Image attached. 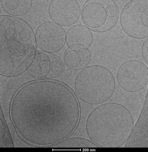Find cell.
Returning <instances> with one entry per match:
<instances>
[{
    "label": "cell",
    "instance_id": "9c48e42d",
    "mask_svg": "<svg viewBox=\"0 0 148 152\" xmlns=\"http://www.w3.org/2000/svg\"><path fill=\"white\" fill-rule=\"evenodd\" d=\"M81 13V7L76 0H52L49 5L50 18L62 26H73Z\"/></svg>",
    "mask_w": 148,
    "mask_h": 152
},
{
    "label": "cell",
    "instance_id": "7c38bea8",
    "mask_svg": "<svg viewBox=\"0 0 148 152\" xmlns=\"http://www.w3.org/2000/svg\"><path fill=\"white\" fill-rule=\"evenodd\" d=\"M94 36L91 30L84 24H75L66 33L68 48L76 51L89 50L93 44Z\"/></svg>",
    "mask_w": 148,
    "mask_h": 152
},
{
    "label": "cell",
    "instance_id": "52a82bcc",
    "mask_svg": "<svg viewBox=\"0 0 148 152\" xmlns=\"http://www.w3.org/2000/svg\"><path fill=\"white\" fill-rule=\"evenodd\" d=\"M116 80L119 86L126 91H140L148 85V66L136 59L126 61L117 70Z\"/></svg>",
    "mask_w": 148,
    "mask_h": 152
},
{
    "label": "cell",
    "instance_id": "3957f363",
    "mask_svg": "<svg viewBox=\"0 0 148 152\" xmlns=\"http://www.w3.org/2000/svg\"><path fill=\"white\" fill-rule=\"evenodd\" d=\"M134 126L129 110L117 102L100 104L90 113L86 129L90 140L99 148H116L125 144Z\"/></svg>",
    "mask_w": 148,
    "mask_h": 152
},
{
    "label": "cell",
    "instance_id": "ba28073f",
    "mask_svg": "<svg viewBox=\"0 0 148 152\" xmlns=\"http://www.w3.org/2000/svg\"><path fill=\"white\" fill-rule=\"evenodd\" d=\"M36 46L43 52L54 54L66 44V32L63 26L51 21L41 23L35 31Z\"/></svg>",
    "mask_w": 148,
    "mask_h": 152
},
{
    "label": "cell",
    "instance_id": "ac0fdd59",
    "mask_svg": "<svg viewBox=\"0 0 148 152\" xmlns=\"http://www.w3.org/2000/svg\"><path fill=\"white\" fill-rule=\"evenodd\" d=\"M64 72H65V76L67 77H70L73 75V71H72V69H66Z\"/></svg>",
    "mask_w": 148,
    "mask_h": 152
},
{
    "label": "cell",
    "instance_id": "2e32d148",
    "mask_svg": "<svg viewBox=\"0 0 148 152\" xmlns=\"http://www.w3.org/2000/svg\"><path fill=\"white\" fill-rule=\"evenodd\" d=\"M0 148H14V142L12 140L9 127L6 121L2 106L0 107Z\"/></svg>",
    "mask_w": 148,
    "mask_h": 152
},
{
    "label": "cell",
    "instance_id": "8992f818",
    "mask_svg": "<svg viewBox=\"0 0 148 152\" xmlns=\"http://www.w3.org/2000/svg\"><path fill=\"white\" fill-rule=\"evenodd\" d=\"M123 31L136 39L148 37V0H132L123 8L119 16Z\"/></svg>",
    "mask_w": 148,
    "mask_h": 152
},
{
    "label": "cell",
    "instance_id": "5bb4252c",
    "mask_svg": "<svg viewBox=\"0 0 148 152\" xmlns=\"http://www.w3.org/2000/svg\"><path fill=\"white\" fill-rule=\"evenodd\" d=\"M33 2L32 0H0V5L9 15L19 18L28 14Z\"/></svg>",
    "mask_w": 148,
    "mask_h": 152
},
{
    "label": "cell",
    "instance_id": "7a4b0ae2",
    "mask_svg": "<svg viewBox=\"0 0 148 152\" xmlns=\"http://www.w3.org/2000/svg\"><path fill=\"white\" fill-rule=\"evenodd\" d=\"M0 73L15 76L25 71L26 62L37 49L35 33L21 18L0 15Z\"/></svg>",
    "mask_w": 148,
    "mask_h": 152
},
{
    "label": "cell",
    "instance_id": "30bf717a",
    "mask_svg": "<svg viewBox=\"0 0 148 152\" xmlns=\"http://www.w3.org/2000/svg\"><path fill=\"white\" fill-rule=\"evenodd\" d=\"M56 55L38 50L26 62L25 71L35 80L54 78L53 67Z\"/></svg>",
    "mask_w": 148,
    "mask_h": 152
},
{
    "label": "cell",
    "instance_id": "e0dca14e",
    "mask_svg": "<svg viewBox=\"0 0 148 152\" xmlns=\"http://www.w3.org/2000/svg\"><path fill=\"white\" fill-rule=\"evenodd\" d=\"M148 38H147L143 43L141 49V56H143L144 61L147 64V65L148 62Z\"/></svg>",
    "mask_w": 148,
    "mask_h": 152
},
{
    "label": "cell",
    "instance_id": "5b68a950",
    "mask_svg": "<svg viewBox=\"0 0 148 152\" xmlns=\"http://www.w3.org/2000/svg\"><path fill=\"white\" fill-rule=\"evenodd\" d=\"M119 16V8L114 1L89 0L81 9L83 23L96 32L110 30L117 23Z\"/></svg>",
    "mask_w": 148,
    "mask_h": 152
},
{
    "label": "cell",
    "instance_id": "6da1fadb",
    "mask_svg": "<svg viewBox=\"0 0 148 152\" xmlns=\"http://www.w3.org/2000/svg\"><path fill=\"white\" fill-rule=\"evenodd\" d=\"M12 123L24 140L48 147L68 138L79 124V102L70 87L51 79L26 83L10 108Z\"/></svg>",
    "mask_w": 148,
    "mask_h": 152
},
{
    "label": "cell",
    "instance_id": "277c9868",
    "mask_svg": "<svg viewBox=\"0 0 148 152\" xmlns=\"http://www.w3.org/2000/svg\"><path fill=\"white\" fill-rule=\"evenodd\" d=\"M74 91L85 104L97 105L113 95L116 81L113 73L104 66L91 65L79 72L74 81Z\"/></svg>",
    "mask_w": 148,
    "mask_h": 152
},
{
    "label": "cell",
    "instance_id": "4fadbf2b",
    "mask_svg": "<svg viewBox=\"0 0 148 152\" xmlns=\"http://www.w3.org/2000/svg\"><path fill=\"white\" fill-rule=\"evenodd\" d=\"M91 59V52L90 49L76 51L67 49L64 53L63 61L65 66L74 71L82 70L88 66Z\"/></svg>",
    "mask_w": 148,
    "mask_h": 152
},
{
    "label": "cell",
    "instance_id": "8fae6325",
    "mask_svg": "<svg viewBox=\"0 0 148 152\" xmlns=\"http://www.w3.org/2000/svg\"><path fill=\"white\" fill-rule=\"evenodd\" d=\"M124 148H148V92L139 117L125 143Z\"/></svg>",
    "mask_w": 148,
    "mask_h": 152
},
{
    "label": "cell",
    "instance_id": "9a60e30c",
    "mask_svg": "<svg viewBox=\"0 0 148 152\" xmlns=\"http://www.w3.org/2000/svg\"><path fill=\"white\" fill-rule=\"evenodd\" d=\"M48 148H98L99 147L91 140L81 137L66 138L64 140L53 145L46 147Z\"/></svg>",
    "mask_w": 148,
    "mask_h": 152
}]
</instances>
